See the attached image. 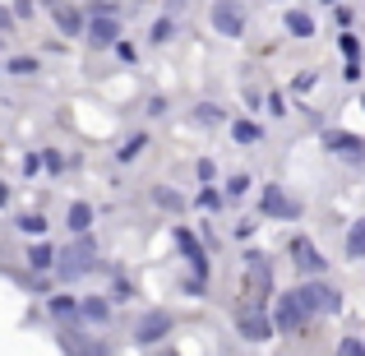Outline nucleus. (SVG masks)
<instances>
[{
  "label": "nucleus",
  "mask_w": 365,
  "mask_h": 356,
  "mask_svg": "<svg viewBox=\"0 0 365 356\" xmlns=\"http://www.w3.org/2000/svg\"><path fill=\"white\" fill-rule=\"evenodd\" d=\"M51 268L65 278V283H74V278L93 273V268H98V245L88 240V232H79V240H74V245H65V255H56Z\"/></svg>",
  "instance_id": "nucleus-1"
},
{
  "label": "nucleus",
  "mask_w": 365,
  "mask_h": 356,
  "mask_svg": "<svg viewBox=\"0 0 365 356\" xmlns=\"http://www.w3.org/2000/svg\"><path fill=\"white\" fill-rule=\"evenodd\" d=\"M310 320H314V315L305 310V301H301L296 292H287V296H277V305H273V320H268V324H273V333H301Z\"/></svg>",
  "instance_id": "nucleus-2"
},
{
  "label": "nucleus",
  "mask_w": 365,
  "mask_h": 356,
  "mask_svg": "<svg viewBox=\"0 0 365 356\" xmlns=\"http://www.w3.org/2000/svg\"><path fill=\"white\" fill-rule=\"evenodd\" d=\"M296 296L305 301V310L310 315H338L342 310V292L338 287H329V283H305V287H296Z\"/></svg>",
  "instance_id": "nucleus-3"
},
{
  "label": "nucleus",
  "mask_w": 365,
  "mask_h": 356,
  "mask_svg": "<svg viewBox=\"0 0 365 356\" xmlns=\"http://www.w3.org/2000/svg\"><path fill=\"white\" fill-rule=\"evenodd\" d=\"M324 148L338 153L342 162H351V167H365V143L356 134H347V130H324Z\"/></svg>",
  "instance_id": "nucleus-4"
},
{
  "label": "nucleus",
  "mask_w": 365,
  "mask_h": 356,
  "mask_svg": "<svg viewBox=\"0 0 365 356\" xmlns=\"http://www.w3.org/2000/svg\"><path fill=\"white\" fill-rule=\"evenodd\" d=\"M171 333V315L167 310H148L139 324H134V342L139 347H153V342H162Z\"/></svg>",
  "instance_id": "nucleus-5"
},
{
  "label": "nucleus",
  "mask_w": 365,
  "mask_h": 356,
  "mask_svg": "<svg viewBox=\"0 0 365 356\" xmlns=\"http://www.w3.org/2000/svg\"><path fill=\"white\" fill-rule=\"evenodd\" d=\"M213 28L222 37H241L245 33V9L236 0H213Z\"/></svg>",
  "instance_id": "nucleus-6"
},
{
  "label": "nucleus",
  "mask_w": 365,
  "mask_h": 356,
  "mask_svg": "<svg viewBox=\"0 0 365 356\" xmlns=\"http://www.w3.org/2000/svg\"><path fill=\"white\" fill-rule=\"evenodd\" d=\"M236 329H241V338H250V342H268V338H273L268 315L255 310V305H241V310H236Z\"/></svg>",
  "instance_id": "nucleus-7"
},
{
  "label": "nucleus",
  "mask_w": 365,
  "mask_h": 356,
  "mask_svg": "<svg viewBox=\"0 0 365 356\" xmlns=\"http://www.w3.org/2000/svg\"><path fill=\"white\" fill-rule=\"evenodd\" d=\"M83 37H88V46H93V51H107V46L120 37V24L107 14V9H102L98 19H88V24H83Z\"/></svg>",
  "instance_id": "nucleus-8"
},
{
  "label": "nucleus",
  "mask_w": 365,
  "mask_h": 356,
  "mask_svg": "<svg viewBox=\"0 0 365 356\" xmlns=\"http://www.w3.org/2000/svg\"><path fill=\"white\" fill-rule=\"evenodd\" d=\"M287 250H292V264L301 268V273H324V255L314 250L310 236H292V245H287Z\"/></svg>",
  "instance_id": "nucleus-9"
},
{
  "label": "nucleus",
  "mask_w": 365,
  "mask_h": 356,
  "mask_svg": "<svg viewBox=\"0 0 365 356\" xmlns=\"http://www.w3.org/2000/svg\"><path fill=\"white\" fill-rule=\"evenodd\" d=\"M176 245H180V255L195 264V278H208V259H204V245H199V236L190 232V227H176Z\"/></svg>",
  "instance_id": "nucleus-10"
},
{
  "label": "nucleus",
  "mask_w": 365,
  "mask_h": 356,
  "mask_svg": "<svg viewBox=\"0 0 365 356\" xmlns=\"http://www.w3.org/2000/svg\"><path fill=\"white\" fill-rule=\"evenodd\" d=\"M259 208H264L268 218H296V213H301V204H296L292 195H282L277 185H268V190H264V199H259Z\"/></svg>",
  "instance_id": "nucleus-11"
},
{
  "label": "nucleus",
  "mask_w": 365,
  "mask_h": 356,
  "mask_svg": "<svg viewBox=\"0 0 365 356\" xmlns=\"http://www.w3.org/2000/svg\"><path fill=\"white\" fill-rule=\"evenodd\" d=\"M51 14H56V28H61L65 37H79V33H83V14H79L74 5H61V0H56Z\"/></svg>",
  "instance_id": "nucleus-12"
},
{
  "label": "nucleus",
  "mask_w": 365,
  "mask_h": 356,
  "mask_svg": "<svg viewBox=\"0 0 365 356\" xmlns=\"http://www.w3.org/2000/svg\"><path fill=\"white\" fill-rule=\"evenodd\" d=\"M107 315H111L107 296H83V301H79V320L83 324H107Z\"/></svg>",
  "instance_id": "nucleus-13"
},
{
  "label": "nucleus",
  "mask_w": 365,
  "mask_h": 356,
  "mask_svg": "<svg viewBox=\"0 0 365 356\" xmlns=\"http://www.w3.org/2000/svg\"><path fill=\"white\" fill-rule=\"evenodd\" d=\"M51 264H56V245H46V240L28 245V268H33V273H46Z\"/></svg>",
  "instance_id": "nucleus-14"
},
{
  "label": "nucleus",
  "mask_w": 365,
  "mask_h": 356,
  "mask_svg": "<svg viewBox=\"0 0 365 356\" xmlns=\"http://www.w3.org/2000/svg\"><path fill=\"white\" fill-rule=\"evenodd\" d=\"M287 33L305 42V37H314V19L305 14V9H287Z\"/></svg>",
  "instance_id": "nucleus-15"
},
{
  "label": "nucleus",
  "mask_w": 365,
  "mask_h": 356,
  "mask_svg": "<svg viewBox=\"0 0 365 356\" xmlns=\"http://www.w3.org/2000/svg\"><path fill=\"white\" fill-rule=\"evenodd\" d=\"M65 223H70V232H74V236H79V232H88V227H93V204H83V199H79V204H70Z\"/></svg>",
  "instance_id": "nucleus-16"
},
{
  "label": "nucleus",
  "mask_w": 365,
  "mask_h": 356,
  "mask_svg": "<svg viewBox=\"0 0 365 356\" xmlns=\"http://www.w3.org/2000/svg\"><path fill=\"white\" fill-rule=\"evenodd\" d=\"M46 310H51L56 320H79V301H74V296H51Z\"/></svg>",
  "instance_id": "nucleus-17"
},
{
  "label": "nucleus",
  "mask_w": 365,
  "mask_h": 356,
  "mask_svg": "<svg viewBox=\"0 0 365 356\" xmlns=\"http://www.w3.org/2000/svg\"><path fill=\"white\" fill-rule=\"evenodd\" d=\"M232 139H236V143H245V148H250V143H259V139H264V130H259L255 121H236V125H232Z\"/></svg>",
  "instance_id": "nucleus-18"
},
{
  "label": "nucleus",
  "mask_w": 365,
  "mask_h": 356,
  "mask_svg": "<svg viewBox=\"0 0 365 356\" xmlns=\"http://www.w3.org/2000/svg\"><path fill=\"white\" fill-rule=\"evenodd\" d=\"M347 259H365V218L351 223V232H347Z\"/></svg>",
  "instance_id": "nucleus-19"
},
{
  "label": "nucleus",
  "mask_w": 365,
  "mask_h": 356,
  "mask_svg": "<svg viewBox=\"0 0 365 356\" xmlns=\"http://www.w3.org/2000/svg\"><path fill=\"white\" fill-rule=\"evenodd\" d=\"M61 347L65 352H107V342H88L79 333H61Z\"/></svg>",
  "instance_id": "nucleus-20"
},
{
  "label": "nucleus",
  "mask_w": 365,
  "mask_h": 356,
  "mask_svg": "<svg viewBox=\"0 0 365 356\" xmlns=\"http://www.w3.org/2000/svg\"><path fill=\"white\" fill-rule=\"evenodd\" d=\"M153 204H158V208H167V213H180V204H185V199H180L176 190L158 185V190H153Z\"/></svg>",
  "instance_id": "nucleus-21"
},
{
  "label": "nucleus",
  "mask_w": 365,
  "mask_h": 356,
  "mask_svg": "<svg viewBox=\"0 0 365 356\" xmlns=\"http://www.w3.org/2000/svg\"><path fill=\"white\" fill-rule=\"evenodd\" d=\"M143 148H148V134H130V139L120 143V162H134Z\"/></svg>",
  "instance_id": "nucleus-22"
},
{
  "label": "nucleus",
  "mask_w": 365,
  "mask_h": 356,
  "mask_svg": "<svg viewBox=\"0 0 365 356\" xmlns=\"http://www.w3.org/2000/svg\"><path fill=\"white\" fill-rule=\"evenodd\" d=\"M199 208H204V213H222V195L213 190V180H208L204 195H199Z\"/></svg>",
  "instance_id": "nucleus-23"
},
{
  "label": "nucleus",
  "mask_w": 365,
  "mask_h": 356,
  "mask_svg": "<svg viewBox=\"0 0 365 356\" xmlns=\"http://www.w3.org/2000/svg\"><path fill=\"white\" fill-rule=\"evenodd\" d=\"M19 232L42 236V232H46V218H42V213H24V218H19Z\"/></svg>",
  "instance_id": "nucleus-24"
},
{
  "label": "nucleus",
  "mask_w": 365,
  "mask_h": 356,
  "mask_svg": "<svg viewBox=\"0 0 365 356\" xmlns=\"http://www.w3.org/2000/svg\"><path fill=\"white\" fill-rule=\"evenodd\" d=\"M338 46H342V56H347V61H361V42H356V33H342V37H338Z\"/></svg>",
  "instance_id": "nucleus-25"
},
{
  "label": "nucleus",
  "mask_w": 365,
  "mask_h": 356,
  "mask_svg": "<svg viewBox=\"0 0 365 356\" xmlns=\"http://www.w3.org/2000/svg\"><path fill=\"white\" fill-rule=\"evenodd\" d=\"M5 70H9V74H33L37 61H33V56H14V61H5Z\"/></svg>",
  "instance_id": "nucleus-26"
},
{
  "label": "nucleus",
  "mask_w": 365,
  "mask_h": 356,
  "mask_svg": "<svg viewBox=\"0 0 365 356\" xmlns=\"http://www.w3.org/2000/svg\"><path fill=\"white\" fill-rule=\"evenodd\" d=\"M338 352H342V356H365V342H361V338H342Z\"/></svg>",
  "instance_id": "nucleus-27"
},
{
  "label": "nucleus",
  "mask_w": 365,
  "mask_h": 356,
  "mask_svg": "<svg viewBox=\"0 0 365 356\" xmlns=\"http://www.w3.org/2000/svg\"><path fill=\"white\" fill-rule=\"evenodd\" d=\"M195 171H199V180L208 185V180L217 176V162H213V158H199V167H195Z\"/></svg>",
  "instance_id": "nucleus-28"
},
{
  "label": "nucleus",
  "mask_w": 365,
  "mask_h": 356,
  "mask_svg": "<svg viewBox=\"0 0 365 356\" xmlns=\"http://www.w3.org/2000/svg\"><path fill=\"white\" fill-rule=\"evenodd\" d=\"M171 28H176L171 19H158V24H153V42H167V37H171Z\"/></svg>",
  "instance_id": "nucleus-29"
},
{
  "label": "nucleus",
  "mask_w": 365,
  "mask_h": 356,
  "mask_svg": "<svg viewBox=\"0 0 365 356\" xmlns=\"http://www.w3.org/2000/svg\"><path fill=\"white\" fill-rule=\"evenodd\" d=\"M195 121H204V125H217V121H222V111H217V107H199V111H195Z\"/></svg>",
  "instance_id": "nucleus-30"
},
{
  "label": "nucleus",
  "mask_w": 365,
  "mask_h": 356,
  "mask_svg": "<svg viewBox=\"0 0 365 356\" xmlns=\"http://www.w3.org/2000/svg\"><path fill=\"white\" fill-rule=\"evenodd\" d=\"M14 24H19V19H14V9H5V5H0V33H14Z\"/></svg>",
  "instance_id": "nucleus-31"
},
{
  "label": "nucleus",
  "mask_w": 365,
  "mask_h": 356,
  "mask_svg": "<svg viewBox=\"0 0 365 356\" xmlns=\"http://www.w3.org/2000/svg\"><path fill=\"white\" fill-rule=\"evenodd\" d=\"M42 167H46V171H61L65 158H61V153H42Z\"/></svg>",
  "instance_id": "nucleus-32"
},
{
  "label": "nucleus",
  "mask_w": 365,
  "mask_h": 356,
  "mask_svg": "<svg viewBox=\"0 0 365 356\" xmlns=\"http://www.w3.org/2000/svg\"><path fill=\"white\" fill-rule=\"evenodd\" d=\"M37 171H42V158H37V153H28V158H24V176H37Z\"/></svg>",
  "instance_id": "nucleus-33"
},
{
  "label": "nucleus",
  "mask_w": 365,
  "mask_h": 356,
  "mask_svg": "<svg viewBox=\"0 0 365 356\" xmlns=\"http://www.w3.org/2000/svg\"><path fill=\"white\" fill-rule=\"evenodd\" d=\"M111 46H116V56H120V61H125V65H130V61H134V46H130V42H120V37H116V42H111Z\"/></svg>",
  "instance_id": "nucleus-34"
},
{
  "label": "nucleus",
  "mask_w": 365,
  "mask_h": 356,
  "mask_svg": "<svg viewBox=\"0 0 365 356\" xmlns=\"http://www.w3.org/2000/svg\"><path fill=\"white\" fill-rule=\"evenodd\" d=\"M342 79H347V83H356V79H361V61H347V70H342Z\"/></svg>",
  "instance_id": "nucleus-35"
},
{
  "label": "nucleus",
  "mask_w": 365,
  "mask_h": 356,
  "mask_svg": "<svg viewBox=\"0 0 365 356\" xmlns=\"http://www.w3.org/2000/svg\"><path fill=\"white\" fill-rule=\"evenodd\" d=\"M268 111H273V116H282V111H287V102H282V93H273V98H268Z\"/></svg>",
  "instance_id": "nucleus-36"
},
{
  "label": "nucleus",
  "mask_w": 365,
  "mask_h": 356,
  "mask_svg": "<svg viewBox=\"0 0 365 356\" xmlns=\"http://www.w3.org/2000/svg\"><path fill=\"white\" fill-rule=\"evenodd\" d=\"M9 204V185H5V180H0V208H5Z\"/></svg>",
  "instance_id": "nucleus-37"
},
{
  "label": "nucleus",
  "mask_w": 365,
  "mask_h": 356,
  "mask_svg": "<svg viewBox=\"0 0 365 356\" xmlns=\"http://www.w3.org/2000/svg\"><path fill=\"white\" fill-rule=\"evenodd\" d=\"M324 5H338V0H324Z\"/></svg>",
  "instance_id": "nucleus-38"
},
{
  "label": "nucleus",
  "mask_w": 365,
  "mask_h": 356,
  "mask_svg": "<svg viewBox=\"0 0 365 356\" xmlns=\"http://www.w3.org/2000/svg\"><path fill=\"white\" fill-rule=\"evenodd\" d=\"M0 74H5V61H0Z\"/></svg>",
  "instance_id": "nucleus-39"
}]
</instances>
